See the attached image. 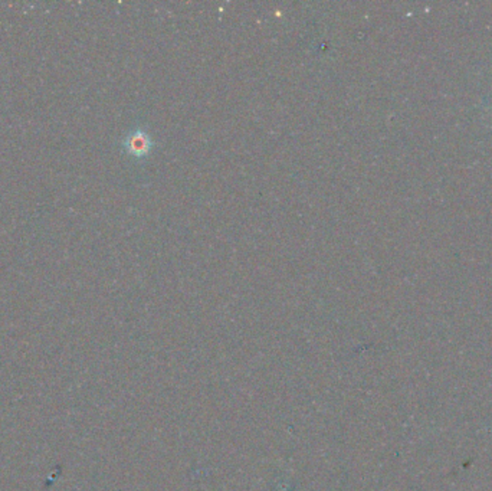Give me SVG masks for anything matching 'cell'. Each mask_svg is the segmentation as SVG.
<instances>
[{
  "label": "cell",
  "mask_w": 492,
  "mask_h": 491,
  "mask_svg": "<svg viewBox=\"0 0 492 491\" xmlns=\"http://www.w3.org/2000/svg\"><path fill=\"white\" fill-rule=\"evenodd\" d=\"M124 146H125L128 153L134 154L137 157H141V156H146L150 153L153 142H151L150 136L146 132H143V130H136V132L131 133L124 140Z\"/></svg>",
  "instance_id": "cell-1"
}]
</instances>
